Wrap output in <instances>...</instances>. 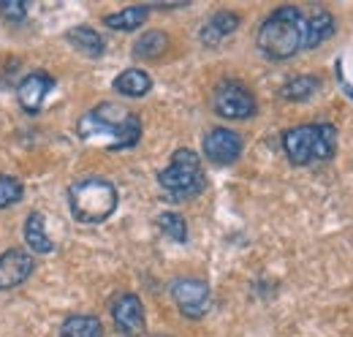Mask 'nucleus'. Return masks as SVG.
Here are the masks:
<instances>
[{
  "label": "nucleus",
  "instance_id": "dca6fc26",
  "mask_svg": "<svg viewBox=\"0 0 353 337\" xmlns=\"http://www.w3.org/2000/svg\"><path fill=\"white\" fill-rule=\"evenodd\" d=\"M147 14H150V6H131V8H125V11L109 14L103 22H106V28H112V30L128 33V30H136V28H141V25L147 22Z\"/></svg>",
  "mask_w": 353,
  "mask_h": 337
},
{
  "label": "nucleus",
  "instance_id": "7ed1b4c3",
  "mask_svg": "<svg viewBox=\"0 0 353 337\" xmlns=\"http://www.w3.org/2000/svg\"><path fill=\"white\" fill-rule=\"evenodd\" d=\"M283 150L294 166H310L329 161L337 150V131L329 123L288 128L283 133Z\"/></svg>",
  "mask_w": 353,
  "mask_h": 337
},
{
  "label": "nucleus",
  "instance_id": "9b49d317",
  "mask_svg": "<svg viewBox=\"0 0 353 337\" xmlns=\"http://www.w3.org/2000/svg\"><path fill=\"white\" fill-rule=\"evenodd\" d=\"M52 87H54V79L49 74H44V71L28 74L22 82L17 84V101H19V106L25 112H39Z\"/></svg>",
  "mask_w": 353,
  "mask_h": 337
},
{
  "label": "nucleus",
  "instance_id": "9d476101",
  "mask_svg": "<svg viewBox=\"0 0 353 337\" xmlns=\"http://www.w3.org/2000/svg\"><path fill=\"white\" fill-rule=\"evenodd\" d=\"M30 275H33V256L28 251L11 248L0 253V291L22 286Z\"/></svg>",
  "mask_w": 353,
  "mask_h": 337
},
{
  "label": "nucleus",
  "instance_id": "4468645a",
  "mask_svg": "<svg viewBox=\"0 0 353 337\" xmlns=\"http://www.w3.org/2000/svg\"><path fill=\"white\" fill-rule=\"evenodd\" d=\"M65 39L71 41L74 49H79V52L88 55V57H101L103 49H106L103 39H101L98 30H92V28H71V30L65 33Z\"/></svg>",
  "mask_w": 353,
  "mask_h": 337
},
{
  "label": "nucleus",
  "instance_id": "a211bd4d",
  "mask_svg": "<svg viewBox=\"0 0 353 337\" xmlns=\"http://www.w3.org/2000/svg\"><path fill=\"white\" fill-rule=\"evenodd\" d=\"M25 242H28V248L33 253L54 251L52 240L46 237V231H44V218H41V212H33V215L25 220Z\"/></svg>",
  "mask_w": 353,
  "mask_h": 337
},
{
  "label": "nucleus",
  "instance_id": "b1692460",
  "mask_svg": "<svg viewBox=\"0 0 353 337\" xmlns=\"http://www.w3.org/2000/svg\"><path fill=\"white\" fill-rule=\"evenodd\" d=\"M158 337H169V335H158Z\"/></svg>",
  "mask_w": 353,
  "mask_h": 337
},
{
  "label": "nucleus",
  "instance_id": "0eeeda50",
  "mask_svg": "<svg viewBox=\"0 0 353 337\" xmlns=\"http://www.w3.org/2000/svg\"><path fill=\"white\" fill-rule=\"evenodd\" d=\"M172 299L176 302L179 313L185 318H204L210 305H212V291L201 278H176L172 283Z\"/></svg>",
  "mask_w": 353,
  "mask_h": 337
},
{
  "label": "nucleus",
  "instance_id": "39448f33",
  "mask_svg": "<svg viewBox=\"0 0 353 337\" xmlns=\"http://www.w3.org/2000/svg\"><path fill=\"white\" fill-rule=\"evenodd\" d=\"M158 182L166 191V196H172V199H193V196H199L207 188L201 158L193 150L179 147L172 155L169 166L158 174Z\"/></svg>",
  "mask_w": 353,
  "mask_h": 337
},
{
  "label": "nucleus",
  "instance_id": "f03ea898",
  "mask_svg": "<svg viewBox=\"0 0 353 337\" xmlns=\"http://www.w3.org/2000/svg\"><path fill=\"white\" fill-rule=\"evenodd\" d=\"M307 44V17L296 6L272 11L259 28V49L269 60H288Z\"/></svg>",
  "mask_w": 353,
  "mask_h": 337
},
{
  "label": "nucleus",
  "instance_id": "f8f14e48",
  "mask_svg": "<svg viewBox=\"0 0 353 337\" xmlns=\"http://www.w3.org/2000/svg\"><path fill=\"white\" fill-rule=\"evenodd\" d=\"M236 28H239V17L231 14V11H221V14H215V17H210V19L204 22L199 39H201L204 46H218V44H221L223 39H228Z\"/></svg>",
  "mask_w": 353,
  "mask_h": 337
},
{
  "label": "nucleus",
  "instance_id": "aec40b11",
  "mask_svg": "<svg viewBox=\"0 0 353 337\" xmlns=\"http://www.w3.org/2000/svg\"><path fill=\"white\" fill-rule=\"evenodd\" d=\"M60 337H103V327L95 316H71L60 327Z\"/></svg>",
  "mask_w": 353,
  "mask_h": 337
},
{
  "label": "nucleus",
  "instance_id": "1a4fd4ad",
  "mask_svg": "<svg viewBox=\"0 0 353 337\" xmlns=\"http://www.w3.org/2000/svg\"><path fill=\"white\" fill-rule=\"evenodd\" d=\"M204 155L218 166L234 164L242 155V136L228 128H212L204 136Z\"/></svg>",
  "mask_w": 353,
  "mask_h": 337
},
{
  "label": "nucleus",
  "instance_id": "20e7f679",
  "mask_svg": "<svg viewBox=\"0 0 353 337\" xmlns=\"http://www.w3.org/2000/svg\"><path fill=\"white\" fill-rule=\"evenodd\" d=\"M68 204H71V215L79 223H103L117 210V188L109 180L90 177L71 188Z\"/></svg>",
  "mask_w": 353,
  "mask_h": 337
},
{
  "label": "nucleus",
  "instance_id": "5701e85b",
  "mask_svg": "<svg viewBox=\"0 0 353 337\" xmlns=\"http://www.w3.org/2000/svg\"><path fill=\"white\" fill-rule=\"evenodd\" d=\"M0 17L8 22H22L28 17V3L22 0H3L0 3Z\"/></svg>",
  "mask_w": 353,
  "mask_h": 337
},
{
  "label": "nucleus",
  "instance_id": "423d86ee",
  "mask_svg": "<svg viewBox=\"0 0 353 337\" xmlns=\"http://www.w3.org/2000/svg\"><path fill=\"white\" fill-rule=\"evenodd\" d=\"M212 109L225 120H248L256 115V95L242 82H221L212 93Z\"/></svg>",
  "mask_w": 353,
  "mask_h": 337
},
{
  "label": "nucleus",
  "instance_id": "6e6552de",
  "mask_svg": "<svg viewBox=\"0 0 353 337\" xmlns=\"http://www.w3.org/2000/svg\"><path fill=\"white\" fill-rule=\"evenodd\" d=\"M112 318L117 332L125 337H141L147 329V318H144V305L136 294H123L114 299L112 305Z\"/></svg>",
  "mask_w": 353,
  "mask_h": 337
},
{
  "label": "nucleus",
  "instance_id": "f3484780",
  "mask_svg": "<svg viewBox=\"0 0 353 337\" xmlns=\"http://www.w3.org/2000/svg\"><path fill=\"white\" fill-rule=\"evenodd\" d=\"M334 33V17L329 11H315L312 17H307V44L305 49H315L326 39H332Z\"/></svg>",
  "mask_w": 353,
  "mask_h": 337
},
{
  "label": "nucleus",
  "instance_id": "ddd939ff",
  "mask_svg": "<svg viewBox=\"0 0 353 337\" xmlns=\"http://www.w3.org/2000/svg\"><path fill=\"white\" fill-rule=\"evenodd\" d=\"M114 90L120 95H128V98H141V95H147L152 90V79L141 68H128L114 79Z\"/></svg>",
  "mask_w": 353,
  "mask_h": 337
},
{
  "label": "nucleus",
  "instance_id": "2eb2a0df",
  "mask_svg": "<svg viewBox=\"0 0 353 337\" xmlns=\"http://www.w3.org/2000/svg\"><path fill=\"white\" fill-rule=\"evenodd\" d=\"M169 49V36L163 30H150L133 44V57L139 60H158Z\"/></svg>",
  "mask_w": 353,
  "mask_h": 337
},
{
  "label": "nucleus",
  "instance_id": "f257e3e1",
  "mask_svg": "<svg viewBox=\"0 0 353 337\" xmlns=\"http://www.w3.org/2000/svg\"><path fill=\"white\" fill-rule=\"evenodd\" d=\"M79 133L85 142L101 144L109 153L131 150L141 139V120L114 104H98L79 120Z\"/></svg>",
  "mask_w": 353,
  "mask_h": 337
},
{
  "label": "nucleus",
  "instance_id": "4be33fe9",
  "mask_svg": "<svg viewBox=\"0 0 353 337\" xmlns=\"http://www.w3.org/2000/svg\"><path fill=\"white\" fill-rule=\"evenodd\" d=\"M19 199H22V182H19L17 177L3 174V177H0V210L17 204Z\"/></svg>",
  "mask_w": 353,
  "mask_h": 337
},
{
  "label": "nucleus",
  "instance_id": "412c9836",
  "mask_svg": "<svg viewBox=\"0 0 353 337\" xmlns=\"http://www.w3.org/2000/svg\"><path fill=\"white\" fill-rule=\"evenodd\" d=\"M158 226H161V231H163L169 240H174V242H185V240H188V223H185V218L176 215V212H161V215H158Z\"/></svg>",
  "mask_w": 353,
  "mask_h": 337
},
{
  "label": "nucleus",
  "instance_id": "6ab92c4d",
  "mask_svg": "<svg viewBox=\"0 0 353 337\" xmlns=\"http://www.w3.org/2000/svg\"><path fill=\"white\" fill-rule=\"evenodd\" d=\"M318 90H321V79L305 74V77H294V79H288V82L280 87V95H283L285 101H307V98H312Z\"/></svg>",
  "mask_w": 353,
  "mask_h": 337
}]
</instances>
